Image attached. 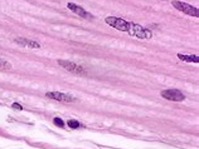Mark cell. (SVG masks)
I'll return each mask as SVG.
<instances>
[{
    "mask_svg": "<svg viewBox=\"0 0 199 149\" xmlns=\"http://www.w3.org/2000/svg\"><path fill=\"white\" fill-rule=\"evenodd\" d=\"M160 95L164 99L171 100V102H183L185 99V95L178 89H165L161 90Z\"/></svg>",
    "mask_w": 199,
    "mask_h": 149,
    "instance_id": "277c9868",
    "label": "cell"
},
{
    "mask_svg": "<svg viewBox=\"0 0 199 149\" xmlns=\"http://www.w3.org/2000/svg\"><path fill=\"white\" fill-rule=\"evenodd\" d=\"M67 8L71 10L72 13L77 14V15L81 16V18H85V19H91V18H92V15H91L88 12H86V10L83 9L82 6H79V5H77V4H75V3H68V4H67Z\"/></svg>",
    "mask_w": 199,
    "mask_h": 149,
    "instance_id": "8992f818",
    "label": "cell"
},
{
    "mask_svg": "<svg viewBox=\"0 0 199 149\" xmlns=\"http://www.w3.org/2000/svg\"><path fill=\"white\" fill-rule=\"evenodd\" d=\"M12 108H13V109H17V110H23V106L20 105L19 103H13V104H12Z\"/></svg>",
    "mask_w": 199,
    "mask_h": 149,
    "instance_id": "7c38bea8",
    "label": "cell"
},
{
    "mask_svg": "<svg viewBox=\"0 0 199 149\" xmlns=\"http://www.w3.org/2000/svg\"><path fill=\"white\" fill-rule=\"evenodd\" d=\"M46 95L49 99H54V100H58V102H62V103H73V102H76L75 97L64 94V93H61V92H48Z\"/></svg>",
    "mask_w": 199,
    "mask_h": 149,
    "instance_id": "5b68a950",
    "label": "cell"
},
{
    "mask_svg": "<svg viewBox=\"0 0 199 149\" xmlns=\"http://www.w3.org/2000/svg\"><path fill=\"white\" fill-rule=\"evenodd\" d=\"M14 43H17V44L22 45V47H25V48H32V49H40V47H42L38 41H33V40H29L25 38H15Z\"/></svg>",
    "mask_w": 199,
    "mask_h": 149,
    "instance_id": "52a82bcc",
    "label": "cell"
},
{
    "mask_svg": "<svg viewBox=\"0 0 199 149\" xmlns=\"http://www.w3.org/2000/svg\"><path fill=\"white\" fill-rule=\"evenodd\" d=\"M57 63H58L63 69H66V70H68V71H71V73H75V74H87V71L85 70V68H83L82 65H78V64L72 63V61H69V60L58 59Z\"/></svg>",
    "mask_w": 199,
    "mask_h": 149,
    "instance_id": "3957f363",
    "label": "cell"
},
{
    "mask_svg": "<svg viewBox=\"0 0 199 149\" xmlns=\"http://www.w3.org/2000/svg\"><path fill=\"white\" fill-rule=\"evenodd\" d=\"M178 58L183 61H186V63H199V58L198 55H192V54H182L179 53L178 54Z\"/></svg>",
    "mask_w": 199,
    "mask_h": 149,
    "instance_id": "ba28073f",
    "label": "cell"
},
{
    "mask_svg": "<svg viewBox=\"0 0 199 149\" xmlns=\"http://www.w3.org/2000/svg\"><path fill=\"white\" fill-rule=\"evenodd\" d=\"M53 123H54L57 126H62V128L64 126V122L62 120L61 118H54V119H53Z\"/></svg>",
    "mask_w": 199,
    "mask_h": 149,
    "instance_id": "8fae6325",
    "label": "cell"
},
{
    "mask_svg": "<svg viewBox=\"0 0 199 149\" xmlns=\"http://www.w3.org/2000/svg\"><path fill=\"white\" fill-rule=\"evenodd\" d=\"M12 69H13L12 64H10L9 61H6V60H4V59L0 58V70H5V71H8V70H12Z\"/></svg>",
    "mask_w": 199,
    "mask_h": 149,
    "instance_id": "9c48e42d",
    "label": "cell"
},
{
    "mask_svg": "<svg viewBox=\"0 0 199 149\" xmlns=\"http://www.w3.org/2000/svg\"><path fill=\"white\" fill-rule=\"evenodd\" d=\"M68 125H69V128H72V129H78L79 128V122L78 120H75V119H71V120H68V123H67Z\"/></svg>",
    "mask_w": 199,
    "mask_h": 149,
    "instance_id": "30bf717a",
    "label": "cell"
},
{
    "mask_svg": "<svg viewBox=\"0 0 199 149\" xmlns=\"http://www.w3.org/2000/svg\"><path fill=\"white\" fill-rule=\"evenodd\" d=\"M105 21H106L107 25L112 26L113 29L120 30V31H125V33H129V34L131 31L132 24H134L131 21H127V20H125L122 18H117V16H107L105 19Z\"/></svg>",
    "mask_w": 199,
    "mask_h": 149,
    "instance_id": "6da1fadb",
    "label": "cell"
},
{
    "mask_svg": "<svg viewBox=\"0 0 199 149\" xmlns=\"http://www.w3.org/2000/svg\"><path fill=\"white\" fill-rule=\"evenodd\" d=\"M171 5L176 9V10H179V12L186 14V15H189V16H195L198 18L199 16V12H198V9L190 4H188V3H183V2H179V0H173L171 2Z\"/></svg>",
    "mask_w": 199,
    "mask_h": 149,
    "instance_id": "7a4b0ae2",
    "label": "cell"
}]
</instances>
